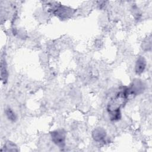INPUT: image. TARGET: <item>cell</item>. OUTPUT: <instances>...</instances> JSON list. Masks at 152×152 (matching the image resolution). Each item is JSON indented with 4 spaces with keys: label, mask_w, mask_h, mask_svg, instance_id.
<instances>
[{
    "label": "cell",
    "mask_w": 152,
    "mask_h": 152,
    "mask_svg": "<svg viewBox=\"0 0 152 152\" xmlns=\"http://www.w3.org/2000/svg\"><path fill=\"white\" fill-rule=\"evenodd\" d=\"M128 96V88H125L117 93L109 101L107 104V111L112 120L120 118V110L126 102Z\"/></svg>",
    "instance_id": "obj_1"
},
{
    "label": "cell",
    "mask_w": 152,
    "mask_h": 152,
    "mask_svg": "<svg viewBox=\"0 0 152 152\" xmlns=\"http://www.w3.org/2000/svg\"><path fill=\"white\" fill-rule=\"evenodd\" d=\"M51 137L53 142L60 147H63L65 142V134L61 130L55 131L51 132Z\"/></svg>",
    "instance_id": "obj_2"
},
{
    "label": "cell",
    "mask_w": 152,
    "mask_h": 152,
    "mask_svg": "<svg viewBox=\"0 0 152 152\" xmlns=\"http://www.w3.org/2000/svg\"><path fill=\"white\" fill-rule=\"evenodd\" d=\"M145 61L143 57H140L136 62L135 71L137 74H140L143 72L145 68Z\"/></svg>",
    "instance_id": "obj_3"
},
{
    "label": "cell",
    "mask_w": 152,
    "mask_h": 152,
    "mask_svg": "<svg viewBox=\"0 0 152 152\" xmlns=\"http://www.w3.org/2000/svg\"><path fill=\"white\" fill-rule=\"evenodd\" d=\"M105 135H106L105 131L101 128L96 129L93 132V138L97 141H100L103 140L105 137Z\"/></svg>",
    "instance_id": "obj_4"
},
{
    "label": "cell",
    "mask_w": 152,
    "mask_h": 152,
    "mask_svg": "<svg viewBox=\"0 0 152 152\" xmlns=\"http://www.w3.org/2000/svg\"><path fill=\"white\" fill-rule=\"evenodd\" d=\"M5 61H2L1 62V79L4 80V81H7V71L5 66V63L4 62Z\"/></svg>",
    "instance_id": "obj_5"
},
{
    "label": "cell",
    "mask_w": 152,
    "mask_h": 152,
    "mask_svg": "<svg viewBox=\"0 0 152 152\" xmlns=\"http://www.w3.org/2000/svg\"><path fill=\"white\" fill-rule=\"evenodd\" d=\"M5 113H6V115L7 116V118L11 120V121H15L16 119V116H15V114L14 113V112L10 109V108H7L5 110Z\"/></svg>",
    "instance_id": "obj_6"
}]
</instances>
